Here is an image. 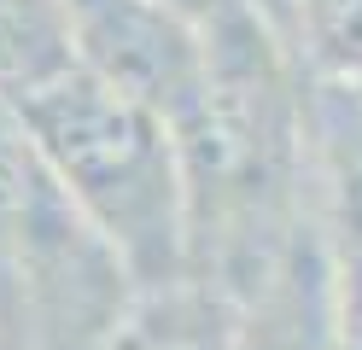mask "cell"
<instances>
[{
    "label": "cell",
    "instance_id": "2",
    "mask_svg": "<svg viewBox=\"0 0 362 350\" xmlns=\"http://www.w3.org/2000/svg\"><path fill=\"white\" fill-rule=\"evenodd\" d=\"M71 30L82 70L164 111L170 129L193 117L211 76L205 23L175 12L170 0H71Z\"/></svg>",
    "mask_w": 362,
    "mask_h": 350
},
{
    "label": "cell",
    "instance_id": "9",
    "mask_svg": "<svg viewBox=\"0 0 362 350\" xmlns=\"http://www.w3.org/2000/svg\"><path fill=\"white\" fill-rule=\"evenodd\" d=\"M175 12H187L193 23H216V18H228V12H240V6H252V0H170Z\"/></svg>",
    "mask_w": 362,
    "mask_h": 350
},
{
    "label": "cell",
    "instance_id": "4",
    "mask_svg": "<svg viewBox=\"0 0 362 350\" xmlns=\"http://www.w3.org/2000/svg\"><path fill=\"white\" fill-rule=\"evenodd\" d=\"M310 204L333 251H362V82H304Z\"/></svg>",
    "mask_w": 362,
    "mask_h": 350
},
{
    "label": "cell",
    "instance_id": "6",
    "mask_svg": "<svg viewBox=\"0 0 362 350\" xmlns=\"http://www.w3.org/2000/svg\"><path fill=\"white\" fill-rule=\"evenodd\" d=\"M76 64L71 0H0V100H24L30 88Z\"/></svg>",
    "mask_w": 362,
    "mask_h": 350
},
{
    "label": "cell",
    "instance_id": "10",
    "mask_svg": "<svg viewBox=\"0 0 362 350\" xmlns=\"http://www.w3.org/2000/svg\"><path fill=\"white\" fill-rule=\"evenodd\" d=\"M252 6H257V12H263V18L286 35V23H292V0H252Z\"/></svg>",
    "mask_w": 362,
    "mask_h": 350
},
{
    "label": "cell",
    "instance_id": "7",
    "mask_svg": "<svg viewBox=\"0 0 362 350\" xmlns=\"http://www.w3.org/2000/svg\"><path fill=\"white\" fill-rule=\"evenodd\" d=\"M286 47L304 76L362 82V0H292Z\"/></svg>",
    "mask_w": 362,
    "mask_h": 350
},
{
    "label": "cell",
    "instance_id": "1",
    "mask_svg": "<svg viewBox=\"0 0 362 350\" xmlns=\"http://www.w3.org/2000/svg\"><path fill=\"white\" fill-rule=\"evenodd\" d=\"M59 187L88 228L117 251L134 286L193 274L187 163L164 111L71 64L64 76L12 100Z\"/></svg>",
    "mask_w": 362,
    "mask_h": 350
},
{
    "label": "cell",
    "instance_id": "3",
    "mask_svg": "<svg viewBox=\"0 0 362 350\" xmlns=\"http://www.w3.org/2000/svg\"><path fill=\"white\" fill-rule=\"evenodd\" d=\"M234 350H339V251L322 222L240 292Z\"/></svg>",
    "mask_w": 362,
    "mask_h": 350
},
{
    "label": "cell",
    "instance_id": "8",
    "mask_svg": "<svg viewBox=\"0 0 362 350\" xmlns=\"http://www.w3.org/2000/svg\"><path fill=\"white\" fill-rule=\"evenodd\" d=\"M339 350H362V251H339Z\"/></svg>",
    "mask_w": 362,
    "mask_h": 350
},
{
    "label": "cell",
    "instance_id": "5",
    "mask_svg": "<svg viewBox=\"0 0 362 350\" xmlns=\"http://www.w3.org/2000/svg\"><path fill=\"white\" fill-rule=\"evenodd\" d=\"M240 298L211 274H175L134 286L100 350H234Z\"/></svg>",
    "mask_w": 362,
    "mask_h": 350
}]
</instances>
